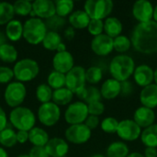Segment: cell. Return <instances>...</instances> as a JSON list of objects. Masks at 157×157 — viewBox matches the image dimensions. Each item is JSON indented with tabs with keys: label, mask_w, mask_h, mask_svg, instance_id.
Masks as SVG:
<instances>
[{
	"label": "cell",
	"mask_w": 157,
	"mask_h": 157,
	"mask_svg": "<svg viewBox=\"0 0 157 157\" xmlns=\"http://www.w3.org/2000/svg\"><path fill=\"white\" fill-rule=\"evenodd\" d=\"M64 24H65V19L63 17L58 16L57 14L47 18L45 21V25H46L47 29H50L52 31H56V30L60 29L61 28L63 27Z\"/></svg>",
	"instance_id": "41"
},
{
	"label": "cell",
	"mask_w": 157,
	"mask_h": 157,
	"mask_svg": "<svg viewBox=\"0 0 157 157\" xmlns=\"http://www.w3.org/2000/svg\"><path fill=\"white\" fill-rule=\"evenodd\" d=\"M133 78L136 84L142 87H145L154 81V70L148 64H140L135 67Z\"/></svg>",
	"instance_id": "17"
},
{
	"label": "cell",
	"mask_w": 157,
	"mask_h": 157,
	"mask_svg": "<svg viewBox=\"0 0 157 157\" xmlns=\"http://www.w3.org/2000/svg\"><path fill=\"white\" fill-rule=\"evenodd\" d=\"M17 157H29V155H26V154H23V155H19Z\"/></svg>",
	"instance_id": "59"
},
{
	"label": "cell",
	"mask_w": 157,
	"mask_h": 157,
	"mask_svg": "<svg viewBox=\"0 0 157 157\" xmlns=\"http://www.w3.org/2000/svg\"><path fill=\"white\" fill-rule=\"evenodd\" d=\"M77 97L86 102L87 104L96 102V101H101V93L100 90L96 86H88L85 87L82 90H80L78 93H76Z\"/></svg>",
	"instance_id": "24"
},
{
	"label": "cell",
	"mask_w": 157,
	"mask_h": 157,
	"mask_svg": "<svg viewBox=\"0 0 157 157\" xmlns=\"http://www.w3.org/2000/svg\"><path fill=\"white\" fill-rule=\"evenodd\" d=\"M100 121H99V118L98 116H93V115H88L87 119L85 121V124L90 129V130H94L96 129L98 125H99Z\"/></svg>",
	"instance_id": "46"
},
{
	"label": "cell",
	"mask_w": 157,
	"mask_h": 157,
	"mask_svg": "<svg viewBox=\"0 0 157 157\" xmlns=\"http://www.w3.org/2000/svg\"><path fill=\"white\" fill-rule=\"evenodd\" d=\"M154 81L155 82V84H156L157 85V67L156 69L154 71Z\"/></svg>",
	"instance_id": "57"
},
{
	"label": "cell",
	"mask_w": 157,
	"mask_h": 157,
	"mask_svg": "<svg viewBox=\"0 0 157 157\" xmlns=\"http://www.w3.org/2000/svg\"><path fill=\"white\" fill-rule=\"evenodd\" d=\"M154 10L152 3L147 0H138L132 6V15L139 21V23H144L153 20Z\"/></svg>",
	"instance_id": "13"
},
{
	"label": "cell",
	"mask_w": 157,
	"mask_h": 157,
	"mask_svg": "<svg viewBox=\"0 0 157 157\" xmlns=\"http://www.w3.org/2000/svg\"><path fill=\"white\" fill-rule=\"evenodd\" d=\"M0 157H8L7 153H6V150L3 149L2 147H0Z\"/></svg>",
	"instance_id": "55"
},
{
	"label": "cell",
	"mask_w": 157,
	"mask_h": 157,
	"mask_svg": "<svg viewBox=\"0 0 157 157\" xmlns=\"http://www.w3.org/2000/svg\"><path fill=\"white\" fill-rule=\"evenodd\" d=\"M47 81L48 85L52 88H54V90L62 88L65 86V75L54 70L50 73Z\"/></svg>",
	"instance_id": "33"
},
{
	"label": "cell",
	"mask_w": 157,
	"mask_h": 157,
	"mask_svg": "<svg viewBox=\"0 0 157 157\" xmlns=\"http://www.w3.org/2000/svg\"><path fill=\"white\" fill-rule=\"evenodd\" d=\"M132 45L134 49L144 54H153L157 52V23L154 20L138 23L131 38Z\"/></svg>",
	"instance_id": "1"
},
{
	"label": "cell",
	"mask_w": 157,
	"mask_h": 157,
	"mask_svg": "<svg viewBox=\"0 0 157 157\" xmlns=\"http://www.w3.org/2000/svg\"><path fill=\"white\" fill-rule=\"evenodd\" d=\"M113 46H114L115 51L122 53V52H127L131 48L132 41L127 36L120 35V36L116 37L115 39H113Z\"/></svg>",
	"instance_id": "37"
},
{
	"label": "cell",
	"mask_w": 157,
	"mask_h": 157,
	"mask_svg": "<svg viewBox=\"0 0 157 157\" xmlns=\"http://www.w3.org/2000/svg\"><path fill=\"white\" fill-rule=\"evenodd\" d=\"M75 31L72 26L66 28V29L64 30V36L67 40H72L75 37Z\"/></svg>",
	"instance_id": "51"
},
{
	"label": "cell",
	"mask_w": 157,
	"mask_h": 157,
	"mask_svg": "<svg viewBox=\"0 0 157 157\" xmlns=\"http://www.w3.org/2000/svg\"><path fill=\"white\" fill-rule=\"evenodd\" d=\"M62 43V37L57 31H52L49 30L47 31L43 40L42 44L43 46L51 51L57 50L58 46Z\"/></svg>",
	"instance_id": "30"
},
{
	"label": "cell",
	"mask_w": 157,
	"mask_h": 157,
	"mask_svg": "<svg viewBox=\"0 0 157 157\" xmlns=\"http://www.w3.org/2000/svg\"><path fill=\"white\" fill-rule=\"evenodd\" d=\"M114 4L111 0H87L84 9L90 19H106L111 14Z\"/></svg>",
	"instance_id": "5"
},
{
	"label": "cell",
	"mask_w": 157,
	"mask_h": 157,
	"mask_svg": "<svg viewBox=\"0 0 157 157\" xmlns=\"http://www.w3.org/2000/svg\"><path fill=\"white\" fill-rule=\"evenodd\" d=\"M36 96L38 99L42 103L50 102V100L52 98V87L49 85L46 84H40L38 86L36 89Z\"/></svg>",
	"instance_id": "38"
},
{
	"label": "cell",
	"mask_w": 157,
	"mask_h": 157,
	"mask_svg": "<svg viewBox=\"0 0 157 157\" xmlns=\"http://www.w3.org/2000/svg\"><path fill=\"white\" fill-rule=\"evenodd\" d=\"M90 17L85 10H76L69 16V22L74 29L87 28Z\"/></svg>",
	"instance_id": "23"
},
{
	"label": "cell",
	"mask_w": 157,
	"mask_h": 157,
	"mask_svg": "<svg viewBox=\"0 0 157 157\" xmlns=\"http://www.w3.org/2000/svg\"><path fill=\"white\" fill-rule=\"evenodd\" d=\"M14 76L12 69L6 66H0V83H7Z\"/></svg>",
	"instance_id": "44"
},
{
	"label": "cell",
	"mask_w": 157,
	"mask_h": 157,
	"mask_svg": "<svg viewBox=\"0 0 157 157\" xmlns=\"http://www.w3.org/2000/svg\"><path fill=\"white\" fill-rule=\"evenodd\" d=\"M65 137L73 144H82L90 139L91 130L85 123L71 125L65 131Z\"/></svg>",
	"instance_id": "11"
},
{
	"label": "cell",
	"mask_w": 157,
	"mask_h": 157,
	"mask_svg": "<svg viewBox=\"0 0 157 157\" xmlns=\"http://www.w3.org/2000/svg\"><path fill=\"white\" fill-rule=\"evenodd\" d=\"M74 57L72 53L67 51L56 52L52 59L54 70L62 74H67L74 67Z\"/></svg>",
	"instance_id": "15"
},
{
	"label": "cell",
	"mask_w": 157,
	"mask_h": 157,
	"mask_svg": "<svg viewBox=\"0 0 157 157\" xmlns=\"http://www.w3.org/2000/svg\"><path fill=\"white\" fill-rule=\"evenodd\" d=\"M32 11L36 16L47 19L56 14L55 4L51 0H35L32 3Z\"/></svg>",
	"instance_id": "19"
},
{
	"label": "cell",
	"mask_w": 157,
	"mask_h": 157,
	"mask_svg": "<svg viewBox=\"0 0 157 157\" xmlns=\"http://www.w3.org/2000/svg\"><path fill=\"white\" fill-rule=\"evenodd\" d=\"M154 21H155L157 23V5L154 10Z\"/></svg>",
	"instance_id": "56"
},
{
	"label": "cell",
	"mask_w": 157,
	"mask_h": 157,
	"mask_svg": "<svg viewBox=\"0 0 157 157\" xmlns=\"http://www.w3.org/2000/svg\"><path fill=\"white\" fill-rule=\"evenodd\" d=\"M29 139L34 146H45L49 141V135L43 129L33 127L29 132Z\"/></svg>",
	"instance_id": "26"
},
{
	"label": "cell",
	"mask_w": 157,
	"mask_h": 157,
	"mask_svg": "<svg viewBox=\"0 0 157 157\" xmlns=\"http://www.w3.org/2000/svg\"><path fill=\"white\" fill-rule=\"evenodd\" d=\"M7 124V121H6V112L4 111V109L0 107V132L3 131Z\"/></svg>",
	"instance_id": "49"
},
{
	"label": "cell",
	"mask_w": 157,
	"mask_h": 157,
	"mask_svg": "<svg viewBox=\"0 0 157 157\" xmlns=\"http://www.w3.org/2000/svg\"><path fill=\"white\" fill-rule=\"evenodd\" d=\"M88 115L87 104L84 101H75L68 106L64 113V118L69 124L75 125L84 123Z\"/></svg>",
	"instance_id": "7"
},
{
	"label": "cell",
	"mask_w": 157,
	"mask_h": 157,
	"mask_svg": "<svg viewBox=\"0 0 157 157\" xmlns=\"http://www.w3.org/2000/svg\"><path fill=\"white\" fill-rule=\"evenodd\" d=\"M74 93L67 87L55 89L52 92V100L56 105H66L73 99Z\"/></svg>",
	"instance_id": "29"
},
{
	"label": "cell",
	"mask_w": 157,
	"mask_h": 157,
	"mask_svg": "<svg viewBox=\"0 0 157 157\" xmlns=\"http://www.w3.org/2000/svg\"><path fill=\"white\" fill-rule=\"evenodd\" d=\"M11 124L18 131H30L35 124V115L31 109L25 107H17L10 112Z\"/></svg>",
	"instance_id": "4"
},
{
	"label": "cell",
	"mask_w": 157,
	"mask_h": 157,
	"mask_svg": "<svg viewBox=\"0 0 157 157\" xmlns=\"http://www.w3.org/2000/svg\"><path fill=\"white\" fill-rule=\"evenodd\" d=\"M122 23L121 21L115 17H109L104 21V31L105 34L109 36L112 39L121 35L122 32Z\"/></svg>",
	"instance_id": "22"
},
{
	"label": "cell",
	"mask_w": 157,
	"mask_h": 157,
	"mask_svg": "<svg viewBox=\"0 0 157 157\" xmlns=\"http://www.w3.org/2000/svg\"><path fill=\"white\" fill-rule=\"evenodd\" d=\"M144 155V157H157V148L146 147Z\"/></svg>",
	"instance_id": "50"
},
{
	"label": "cell",
	"mask_w": 157,
	"mask_h": 157,
	"mask_svg": "<svg viewBox=\"0 0 157 157\" xmlns=\"http://www.w3.org/2000/svg\"><path fill=\"white\" fill-rule=\"evenodd\" d=\"M103 77L102 69L98 66H91L86 70V79L91 85L98 84Z\"/></svg>",
	"instance_id": "36"
},
{
	"label": "cell",
	"mask_w": 157,
	"mask_h": 157,
	"mask_svg": "<svg viewBox=\"0 0 157 157\" xmlns=\"http://www.w3.org/2000/svg\"><path fill=\"white\" fill-rule=\"evenodd\" d=\"M87 30L94 37L102 34L104 30V21L100 19H91L87 26Z\"/></svg>",
	"instance_id": "42"
},
{
	"label": "cell",
	"mask_w": 157,
	"mask_h": 157,
	"mask_svg": "<svg viewBox=\"0 0 157 157\" xmlns=\"http://www.w3.org/2000/svg\"><path fill=\"white\" fill-rule=\"evenodd\" d=\"M29 139V132L28 131H18L17 132V140L18 143L23 144L27 142Z\"/></svg>",
	"instance_id": "48"
},
{
	"label": "cell",
	"mask_w": 157,
	"mask_h": 157,
	"mask_svg": "<svg viewBox=\"0 0 157 157\" xmlns=\"http://www.w3.org/2000/svg\"><path fill=\"white\" fill-rule=\"evenodd\" d=\"M61 110L58 105L53 102L42 103L38 110V117L41 123L46 126L54 125L60 119Z\"/></svg>",
	"instance_id": "10"
},
{
	"label": "cell",
	"mask_w": 157,
	"mask_h": 157,
	"mask_svg": "<svg viewBox=\"0 0 157 157\" xmlns=\"http://www.w3.org/2000/svg\"><path fill=\"white\" fill-rule=\"evenodd\" d=\"M47 33V27L39 17H30L23 26V37L31 44L41 42Z\"/></svg>",
	"instance_id": "3"
},
{
	"label": "cell",
	"mask_w": 157,
	"mask_h": 157,
	"mask_svg": "<svg viewBox=\"0 0 157 157\" xmlns=\"http://www.w3.org/2000/svg\"><path fill=\"white\" fill-rule=\"evenodd\" d=\"M5 43H6V37H5V35L2 32H0V46L5 44Z\"/></svg>",
	"instance_id": "54"
},
{
	"label": "cell",
	"mask_w": 157,
	"mask_h": 157,
	"mask_svg": "<svg viewBox=\"0 0 157 157\" xmlns=\"http://www.w3.org/2000/svg\"><path fill=\"white\" fill-rule=\"evenodd\" d=\"M133 91V86L130 81L121 82V93L123 96H130Z\"/></svg>",
	"instance_id": "47"
},
{
	"label": "cell",
	"mask_w": 157,
	"mask_h": 157,
	"mask_svg": "<svg viewBox=\"0 0 157 157\" xmlns=\"http://www.w3.org/2000/svg\"><path fill=\"white\" fill-rule=\"evenodd\" d=\"M133 121L141 128L146 129L151 125L155 124V113L152 109L142 106L135 110L133 114Z\"/></svg>",
	"instance_id": "18"
},
{
	"label": "cell",
	"mask_w": 157,
	"mask_h": 157,
	"mask_svg": "<svg viewBox=\"0 0 157 157\" xmlns=\"http://www.w3.org/2000/svg\"><path fill=\"white\" fill-rule=\"evenodd\" d=\"M26 97V87L21 82H12L8 84L5 91V99L11 107L21 104Z\"/></svg>",
	"instance_id": "12"
},
{
	"label": "cell",
	"mask_w": 157,
	"mask_h": 157,
	"mask_svg": "<svg viewBox=\"0 0 157 157\" xmlns=\"http://www.w3.org/2000/svg\"><path fill=\"white\" fill-rule=\"evenodd\" d=\"M15 13L20 16H26L32 10V3L29 0H17L13 5Z\"/></svg>",
	"instance_id": "39"
},
{
	"label": "cell",
	"mask_w": 157,
	"mask_h": 157,
	"mask_svg": "<svg viewBox=\"0 0 157 157\" xmlns=\"http://www.w3.org/2000/svg\"><path fill=\"white\" fill-rule=\"evenodd\" d=\"M119 122L120 121L113 117H107L101 121L100 127L106 133H116L119 127Z\"/></svg>",
	"instance_id": "40"
},
{
	"label": "cell",
	"mask_w": 157,
	"mask_h": 157,
	"mask_svg": "<svg viewBox=\"0 0 157 157\" xmlns=\"http://www.w3.org/2000/svg\"><path fill=\"white\" fill-rule=\"evenodd\" d=\"M91 49L97 55L106 56L114 50L113 39L105 33L96 36L91 41Z\"/></svg>",
	"instance_id": "14"
},
{
	"label": "cell",
	"mask_w": 157,
	"mask_h": 157,
	"mask_svg": "<svg viewBox=\"0 0 157 157\" xmlns=\"http://www.w3.org/2000/svg\"><path fill=\"white\" fill-rule=\"evenodd\" d=\"M141 141L146 147L157 148V123L151 125L142 132Z\"/></svg>",
	"instance_id": "25"
},
{
	"label": "cell",
	"mask_w": 157,
	"mask_h": 157,
	"mask_svg": "<svg viewBox=\"0 0 157 157\" xmlns=\"http://www.w3.org/2000/svg\"><path fill=\"white\" fill-rule=\"evenodd\" d=\"M100 93L106 99H114L121 93V83L114 78L107 79L101 86Z\"/></svg>",
	"instance_id": "21"
},
{
	"label": "cell",
	"mask_w": 157,
	"mask_h": 157,
	"mask_svg": "<svg viewBox=\"0 0 157 157\" xmlns=\"http://www.w3.org/2000/svg\"><path fill=\"white\" fill-rule=\"evenodd\" d=\"M56 14L62 17L71 15L74 8V2L72 0H57L54 2Z\"/></svg>",
	"instance_id": "35"
},
{
	"label": "cell",
	"mask_w": 157,
	"mask_h": 157,
	"mask_svg": "<svg viewBox=\"0 0 157 157\" xmlns=\"http://www.w3.org/2000/svg\"><path fill=\"white\" fill-rule=\"evenodd\" d=\"M135 63L133 59L126 54L115 56L109 63V73L112 78L119 82L127 81L134 73Z\"/></svg>",
	"instance_id": "2"
},
{
	"label": "cell",
	"mask_w": 157,
	"mask_h": 157,
	"mask_svg": "<svg viewBox=\"0 0 157 157\" xmlns=\"http://www.w3.org/2000/svg\"><path fill=\"white\" fill-rule=\"evenodd\" d=\"M87 107H88L89 115L98 117L99 115L103 114V112L105 111V105L101 101H96V102L87 104Z\"/></svg>",
	"instance_id": "43"
},
{
	"label": "cell",
	"mask_w": 157,
	"mask_h": 157,
	"mask_svg": "<svg viewBox=\"0 0 157 157\" xmlns=\"http://www.w3.org/2000/svg\"><path fill=\"white\" fill-rule=\"evenodd\" d=\"M29 157H49L45 146H33L29 154Z\"/></svg>",
	"instance_id": "45"
},
{
	"label": "cell",
	"mask_w": 157,
	"mask_h": 157,
	"mask_svg": "<svg viewBox=\"0 0 157 157\" xmlns=\"http://www.w3.org/2000/svg\"><path fill=\"white\" fill-rule=\"evenodd\" d=\"M118 136L126 142L136 141L142 134V128L133 120H122L119 122Z\"/></svg>",
	"instance_id": "9"
},
{
	"label": "cell",
	"mask_w": 157,
	"mask_h": 157,
	"mask_svg": "<svg viewBox=\"0 0 157 157\" xmlns=\"http://www.w3.org/2000/svg\"><path fill=\"white\" fill-rule=\"evenodd\" d=\"M14 7L8 2H0V25L8 23L14 17Z\"/></svg>",
	"instance_id": "34"
},
{
	"label": "cell",
	"mask_w": 157,
	"mask_h": 157,
	"mask_svg": "<svg viewBox=\"0 0 157 157\" xmlns=\"http://www.w3.org/2000/svg\"><path fill=\"white\" fill-rule=\"evenodd\" d=\"M17 133L11 128L6 127L0 132V144L6 147H11L17 144Z\"/></svg>",
	"instance_id": "32"
},
{
	"label": "cell",
	"mask_w": 157,
	"mask_h": 157,
	"mask_svg": "<svg viewBox=\"0 0 157 157\" xmlns=\"http://www.w3.org/2000/svg\"><path fill=\"white\" fill-rule=\"evenodd\" d=\"M64 51H66V46H65V44L64 43H61L59 46H58V48H57V52H64Z\"/></svg>",
	"instance_id": "52"
},
{
	"label": "cell",
	"mask_w": 157,
	"mask_h": 157,
	"mask_svg": "<svg viewBox=\"0 0 157 157\" xmlns=\"http://www.w3.org/2000/svg\"><path fill=\"white\" fill-rule=\"evenodd\" d=\"M17 58V49L8 43H5L0 46V59L4 62L12 63Z\"/></svg>",
	"instance_id": "31"
},
{
	"label": "cell",
	"mask_w": 157,
	"mask_h": 157,
	"mask_svg": "<svg viewBox=\"0 0 157 157\" xmlns=\"http://www.w3.org/2000/svg\"><path fill=\"white\" fill-rule=\"evenodd\" d=\"M6 36L11 40H18L23 35V25L17 19H12L6 24Z\"/></svg>",
	"instance_id": "28"
},
{
	"label": "cell",
	"mask_w": 157,
	"mask_h": 157,
	"mask_svg": "<svg viewBox=\"0 0 157 157\" xmlns=\"http://www.w3.org/2000/svg\"><path fill=\"white\" fill-rule=\"evenodd\" d=\"M108 157H127L130 155L128 145L123 142H114L107 148Z\"/></svg>",
	"instance_id": "27"
},
{
	"label": "cell",
	"mask_w": 157,
	"mask_h": 157,
	"mask_svg": "<svg viewBox=\"0 0 157 157\" xmlns=\"http://www.w3.org/2000/svg\"><path fill=\"white\" fill-rule=\"evenodd\" d=\"M90 157H105L104 155H99V154H96V155H92V156Z\"/></svg>",
	"instance_id": "58"
},
{
	"label": "cell",
	"mask_w": 157,
	"mask_h": 157,
	"mask_svg": "<svg viewBox=\"0 0 157 157\" xmlns=\"http://www.w3.org/2000/svg\"><path fill=\"white\" fill-rule=\"evenodd\" d=\"M40 68L36 61L25 58L18 61L14 66V75L19 81H30L37 76L39 74Z\"/></svg>",
	"instance_id": "6"
},
{
	"label": "cell",
	"mask_w": 157,
	"mask_h": 157,
	"mask_svg": "<svg viewBox=\"0 0 157 157\" xmlns=\"http://www.w3.org/2000/svg\"><path fill=\"white\" fill-rule=\"evenodd\" d=\"M63 157H67V156H63Z\"/></svg>",
	"instance_id": "60"
},
{
	"label": "cell",
	"mask_w": 157,
	"mask_h": 157,
	"mask_svg": "<svg viewBox=\"0 0 157 157\" xmlns=\"http://www.w3.org/2000/svg\"><path fill=\"white\" fill-rule=\"evenodd\" d=\"M127 157H144V155L141 153H138V152H134V153H132L130 154Z\"/></svg>",
	"instance_id": "53"
},
{
	"label": "cell",
	"mask_w": 157,
	"mask_h": 157,
	"mask_svg": "<svg viewBox=\"0 0 157 157\" xmlns=\"http://www.w3.org/2000/svg\"><path fill=\"white\" fill-rule=\"evenodd\" d=\"M86 69L82 66H74L65 75V86L73 93H78L86 87Z\"/></svg>",
	"instance_id": "8"
},
{
	"label": "cell",
	"mask_w": 157,
	"mask_h": 157,
	"mask_svg": "<svg viewBox=\"0 0 157 157\" xmlns=\"http://www.w3.org/2000/svg\"><path fill=\"white\" fill-rule=\"evenodd\" d=\"M45 149L49 156L63 157L66 156V154L69 151V145L63 139L54 137L49 139L45 145Z\"/></svg>",
	"instance_id": "16"
},
{
	"label": "cell",
	"mask_w": 157,
	"mask_h": 157,
	"mask_svg": "<svg viewBox=\"0 0 157 157\" xmlns=\"http://www.w3.org/2000/svg\"><path fill=\"white\" fill-rule=\"evenodd\" d=\"M140 101L144 107L155 109L157 107V85L151 84L144 87L140 93Z\"/></svg>",
	"instance_id": "20"
}]
</instances>
